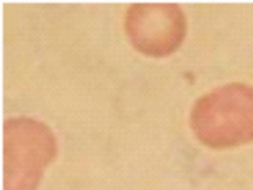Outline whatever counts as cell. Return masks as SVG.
Returning a JSON list of instances; mask_svg holds the SVG:
<instances>
[{"instance_id": "cell-1", "label": "cell", "mask_w": 253, "mask_h": 190, "mask_svg": "<svg viewBox=\"0 0 253 190\" xmlns=\"http://www.w3.org/2000/svg\"><path fill=\"white\" fill-rule=\"evenodd\" d=\"M190 123L205 145L228 147L253 140V87L232 82L202 96L194 103Z\"/></svg>"}, {"instance_id": "cell-2", "label": "cell", "mask_w": 253, "mask_h": 190, "mask_svg": "<svg viewBox=\"0 0 253 190\" xmlns=\"http://www.w3.org/2000/svg\"><path fill=\"white\" fill-rule=\"evenodd\" d=\"M56 140L43 122L19 116L4 122V190H35L56 154Z\"/></svg>"}, {"instance_id": "cell-3", "label": "cell", "mask_w": 253, "mask_h": 190, "mask_svg": "<svg viewBox=\"0 0 253 190\" xmlns=\"http://www.w3.org/2000/svg\"><path fill=\"white\" fill-rule=\"evenodd\" d=\"M124 26L136 49L157 56L172 53L186 33L183 10L169 2H137L130 5L126 9Z\"/></svg>"}]
</instances>
